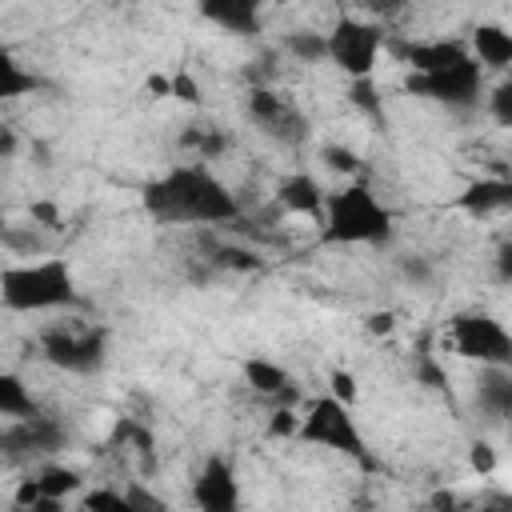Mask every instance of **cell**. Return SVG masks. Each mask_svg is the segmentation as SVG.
Returning a JSON list of instances; mask_svg holds the SVG:
<instances>
[{
    "label": "cell",
    "mask_w": 512,
    "mask_h": 512,
    "mask_svg": "<svg viewBox=\"0 0 512 512\" xmlns=\"http://www.w3.org/2000/svg\"><path fill=\"white\" fill-rule=\"evenodd\" d=\"M144 208L160 224H228L240 216L236 196L204 164H176L144 188Z\"/></svg>",
    "instance_id": "obj_1"
},
{
    "label": "cell",
    "mask_w": 512,
    "mask_h": 512,
    "mask_svg": "<svg viewBox=\"0 0 512 512\" xmlns=\"http://www.w3.org/2000/svg\"><path fill=\"white\" fill-rule=\"evenodd\" d=\"M388 236H392V208L368 184L324 192L320 244H380Z\"/></svg>",
    "instance_id": "obj_2"
},
{
    "label": "cell",
    "mask_w": 512,
    "mask_h": 512,
    "mask_svg": "<svg viewBox=\"0 0 512 512\" xmlns=\"http://www.w3.org/2000/svg\"><path fill=\"white\" fill-rule=\"evenodd\" d=\"M0 304L8 312H52L76 304V280L64 260H28L0 272Z\"/></svg>",
    "instance_id": "obj_3"
},
{
    "label": "cell",
    "mask_w": 512,
    "mask_h": 512,
    "mask_svg": "<svg viewBox=\"0 0 512 512\" xmlns=\"http://www.w3.org/2000/svg\"><path fill=\"white\" fill-rule=\"evenodd\" d=\"M40 352L60 372L88 376V372H100L108 360V332L92 324H60L40 336Z\"/></svg>",
    "instance_id": "obj_4"
},
{
    "label": "cell",
    "mask_w": 512,
    "mask_h": 512,
    "mask_svg": "<svg viewBox=\"0 0 512 512\" xmlns=\"http://www.w3.org/2000/svg\"><path fill=\"white\" fill-rule=\"evenodd\" d=\"M296 436H300V440H308V444H320V448H332V452H344V456H356V460H364V464H368L364 436H360V428H356V420H352L348 404H344V400H336V396L316 400V404L300 416Z\"/></svg>",
    "instance_id": "obj_5"
},
{
    "label": "cell",
    "mask_w": 512,
    "mask_h": 512,
    "mask_svg": "<svg viewBox=\"0 0 512 512\" xmlns=\"http://www.w3.org/2000/svg\"><path fill=\"white\" fill-rule=\"evenodd\" d=\"M480 64L476 56L468 52L464 60L448 64V68H436V72H412L408 76V92L424 96V100H436L444 108H456V112H468L480 104Z\"/></svg>",
    "instance_id": "obj_6"
},
{
    "label": "cell",
    "mask_w": 512,
    "mask_h": 512,
    "mask_svg": "<svg viewBox=\"0 0 512 512\" xmlns=\"http://www.w3.org/2000/svg\"><path fill=\"white\" fill-rule=\"evenodd\" d=\"M324 40H328V60H332L340 72H348L352 80H360V76H372L376 56H380V44H384V32H380L376 24L340 16L336 28H332Z\"/></svg>",
    "instance_id": "obj_7"
},
{
    "label": "cell",
    "mask_w": 512,
    "mask_h": 512,
    "mask_svg": "<svg viewBox=\"0 0 512 512\" xmlns=\"http://www.w3.org/2000/svg\"><path fill=\"white\" fill-rule=\"evenodd\" d=\"M448 344L480 364H512V336L500 320L484 316V312H464L452 320L448 328Z\"/></svg>",
    "instance_id": "obj_8"
},
{
    "label": "cell",
    "mask_w": 512,
    "mask_h": 512,
    "mask_svg": "<svg viewBox=\"0 0 512 512\" xmlns=\"http://www.w3.org/2000/svg\"><path fill=\"white\" fill-rule=\"evenodd\" d=\"M248 116L276 140H304L308 136V124L304 116L296 112V104H288L284 96L268 92V88H256L248 92Z\"/></svg>",
    "instance_id": "obj_9"
},
{
    "label": "cell",
    "mask_w": 512,
    "mask_h": 512,
    "mask_svg": "<svg viewBox=\"0 0 512 512\" xmlns=\"http://www.w3.org/2000/svg\"><path fill=\"white\" fill-rule=\"evenodd\" d=\"M192 500H196V508H204V512H232V508L240 504L236 472H232V464H228L224 456H212V460L200 468V476H196V484H192Z\"/></svg>",
    "instance_id": "obj_10"
},
{
    "label": "cell",
    "mask_w": 512,
    "mask_h": 512,
    "mask_svg": "<svg viewBox=\"0 0 512 512\" xmlns=\"http://www.w3.org/2000/svg\"><path fill=\"white\" fill-rule=\"evenodd\" d=\"M260 8H264V0H200V16L228 36H256Z\"/></svg>",
    "instance_id": "obj_11"
},
{
    "label": "cell",
    "mask_w": 512,
    "mask_h": 512,
    "mask_svg": "<svg viewBox=\"0 0 512 512\" xmlns=\"http://www.w3.org/2000/svg\"><path fill=\"white\" fill-rule=\"evenodd\" d=\"M476 404L488 420H508L512 412V372L508 364H484L476 380Z\"/></svg>",
    "instance_id": "obj_12"
},
{
    "label": "cell",
    "mask_w": 512,
    "mask_h": 512,
    "mask_svg": "<svg viewBox=\"0 0 512 512\" xmlns=\"http://www.w3.org/2000/svg\"><path fill=\"white\" fill-rule=\"evenodd\" d=\"M508 204H512V184L508 180H472L456 200V208H464L472 216H492V212H504Z\"/></svg>",
    "instance_id": "obj_13"
},
{
    "label": "cell",
    "mask_w": 512,
    "mask_h": 512,
    "mask_svg": "<svg viewBox=\"0 0 512 512\" xmlns=\"http://www.w3.org/2000/svg\"><path fill=\"white\" fill-rule=\"evenodd\" d=\"M276 200H280V208H288V212H300V216H320L324 188H320L312 176L296 172V176H284V180H280Z\"/></svg>",
    "instance_id": "obj_14"
},
{
    "label": "cell",
    "mask_w": 512,
    "mask_h": 512,
    "mask_svg": "<svg viewBox=\"0 0 512 512\" xmlns=\"http://www.w3.org/2000/svg\"><path fill=\"white\" fill-rule=\"evenodd\" d=\"M472 56L480 68H508L512 64V36L500 24H480L472 32Z\"/></svg>",
    "instance_id": "obj_15"
},
{
    "label": "cell",
    "mask_w": 512,
    "mask_h": 512,
    "mask_svg": "<svg viewBox=\"0 0 512 512\" xmlns=\"http://www.w3.org/2000/svg\"><path fill=\"white\" fill-rule=\"evenodd\" d=\"M464 56H468V48L460 40H424V44L404 48V60L412 64V72H436V68H448Z\"/></svg>",
    "instance_id": "obj_16"
},
{
    "label": "cell",
    "mask_w": 512,
    "mask_h": 512,
    "mask_svg": "<svg viewBox=\"0 0 512 512\" xmlns=\"http://www.w3.org/2000/svg\"><path fill=\"white\" fill-rule=\"evenodd\" d=\"M32 488H36V508H60V500L80 488V476L72 468H44L32 480Z\"/></svg>",
    "instance_id": "obj_17"
},
{
    "label": "cell",
    "mask_w": 512,
    "mask_h": 512,
    "mask_svg": "<svg viewBox=\"0 0 512 512\" xmlns=\"http://www.w3.org/2000/svg\"><path fill=\"white\" fill-rule=\"evenodd\" d=\"M244 376H248V384L260 392V396H292V380L284 376V368H276V364H268V360H248L244 364Z\"/></svg>",
    "instance_id": "obj_18"
},
{
    "label": "cell",
    "mask_w": 512,
    "mask_h": 512,
    "mask_svg": "<svg viewBox=\"0 0 512 512\" xmlns=\"http://www.w3.org/2000/svg\"><path fill=\"white\" fill-rule=\"evenodd\" d=\"M28 412H36V404H32L24 380L12 376V372H0V416L16 420V416H28Z\"/></svg>",
    "instance_id": "obj_19"
},
{
    "label": "cell",
    "mask_w": 512,
    "mask_h": 512,
    "mask_svg": "<svg viewBox=\"0 0 512 512\" xmlns=\"http://www.w3.org/2000/svg\"><path fill=\"white\" fill-rule=\"evenodd\" d=\"M36 88V76L12 56L0 48V100H12V96H24Z\"/></svg>",
    "instance_id": "obj_20"
},
{
    "label": "cell",
    "mask_w": 512,
    "mask_h": 512,
    "mask_svg": "<svg viewBox=\"0 0 512 512\" xmlns=\"http://www.w3.org/2000/svg\"><path fill=\"white\" fill-rule=\"evenodd\" d=\"M284 48H288V56H296L300 64L328 60V40H324V32H312V28H304V32H288V36H284Z\"/></svg>",
    "instance_id": "obj_21"
},
{
    "label": "cell",
    "mask_w": 512,
    "mask_h": 512,
    "mask_svg": "<svg viewBox=\"0 0 512 512\" xmlns=\"http://www.w3.org/2000/svg\"><path fill=\"white\" fill-rule=\"evenodd\" d=\"M324 160H328V168H336V172H344V176H356V172H360V156H356L352 148L328 144V148H324Z\"/></svg>",
    "instance_id": "obj_22"
},
{
    "label": "cell",
    "mask_w": 512,
    "mask_h": 512,
    "mask_svg": "<svg viewBox=\"0 0 512 512\" xmlns=\"http://www.w3.org/2000/svg\"><path fill=\"white\" fill-rule=\"evenodd\" d=\"M212 260H216L220 268H244V272L260 268V256H252V252H244V248H216Z\"/></svg>",
    "instance_id": "obj_23"
},
{
    "label": "cell",
    "mask_w": 512,
    "mask_h": 512,
    "mask_svg": "<svg viewBox=\"0 0 512 512\" xmlns=\"http://www.w3.org/2000/svg\"><path fill=\"white\" fill-rule=\"evenodd\" d=\"M184 144H188V148H196L200 156H216V152L224 148V136H220V132H204V128H192V132L184 136Z\"/></svg>",
    "instance_id": "obj_24"
},
{
    "label": "cell",
    "mask_w": 512,
    "mask_h": 512,
    "mask_svg": "<svg viewBox=\"0 0 512 512\" xmlns=\"http://www.w3.org/2000/svg\"><path fill=\"white\" fill-rule=\"evenodd\" d=\"M352 104L356 108H364V112H380V100H376V92H372V80L368 76H360V80H352Z\"/></svg>",
    "instance_id": "obj_25"
},
{
    "label": "cell",
    "mask_w": 512,
    "mask_h": 512,
    "mask_svg": "<svg viewBox=\"0 0 512 512\" xmlns=\"http://www.w3.org/2000/svg\"><path fill=\"white\" fill-rule=\"evenodd\" d=\"M492 112H496L500 124H512V84H508V80L492 92Z\"/></svg>",
    "instance_id": "obj_26"
},
{
    "label": "cell",
    "mask_w": 512,
    "mask_h": 512,
    "mask_svg": "<svg viewBox=\"0 0 512 512\" xmlns=\"http://www.w3.org/2000/svg\"><path fill=\"white\" fill-rule=\"evenodd\" d=\"M400 268H404V276H408L412 284H428V280H432V264H428L424 256H404Z\"/></svg>",
    "instance_id": "obj_27"
},
{
    "label": "cell",
    "mask_w": 512,
    "mask_h": 512,
    "mask_svg": "<svg viewBox=\"0 0 512 512\" xmlns=\"http://www.w3.org/2000/svg\"><path fill=\"white\" fill-rule=\"evenodd\" d=\"M172 96H176V100H192V104H196V100H200V84H196L188 72H176V76H172Z\"/></svg>",
    "instance_id": "obj_28"
},
{
    "label": "cell",
    "mask_w": 512,
    "mask_h": 512,
    "mask_svg": "<svg viewBox=\"0 0 512 512\" xmlns=\"http://www.w3.org/2000/svg\"><path fill=\"white\" fill-rule=\"evenodd\" d=\"M332 396L344 400V404H352L356 400V380L348 372H332Z\"/></svg>",
    "instance_id": "obj_29"
},
{
    "label": "cell",
    "mask_w": 512,
    "mask_h": 512,
    "mask_svg": "<svg viewBox=\"0 0 512 512\" xmlns=\"http://www.w3.org/2000/svg\"><path fill=\"white\" fill-rule=\"evenodd\" d=\"M84 504H88V508H128L124 492H108V488H104V492H92Z\"/></svg>",
    "instance_id": "obj_30"
},
{
    "label": "cell",
    "mask_w": 512,
    "mask_h": 512,
    "mask_svg": "<svg viewBox=\"0 0 512 512\" xmlns=\"http://www.w3.org/2000/svg\"><path fill=\"white\" fill-rule=\"evenodd\" d=\"M492 464H496L492 448H488V444H472V468H476V472H492Z\"/></svg>",
    "instance_id": "obj_31"
},
{
    "label": "cell",
    "mask_w": 512,
    "mask_h": 512,
    "mask_svg": "<svg viewBox=\"0 0 512 512\" xmlns=\"http://www.w3.org/2000/svg\"><path fill=\"white\" fill-rule=\"evenodd\" d=\"M32 220H40V224H48V228H56V224H60V216H56V208H52V204H32Z\"/></svg>",
    "instance_id": "obj_32"
},
{
    "label": "cell",
    "mask_w": 512,
    "mask_h": 512,
    "mask_svg": "<svg viewBox=\"0 0 512 512\" xmlns=\"http://www.w3.org/2000/svg\"><path fill=\"white\" fill-rule=\"evenodd\" d=\"M16 152V136L8 128H0V156H12Z\"/></svg>",
    "instance_id": "obj_33"
},
{
    "label": "cell",
    "mask_w": 512,
    "mask_h": 512,
    "mask_svg": "<svg viewBox=\"0 0 512 512\" xmlns=\"http://www.w3.org/2000/svg\"><path fill=\"white\" fill-rule=\"evenodd\" d=\"M372 328H376V332H380V328L388 332V328H392V316H372Z\"/></svg>",
    "instance_id": "obj_34"
}]
</instances>
